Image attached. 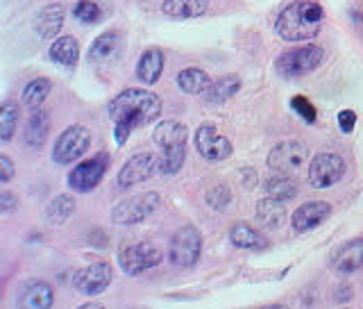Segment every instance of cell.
<instances>
[{
	"mask_svg": "<svg viewBox=\"0 0 363 309\" xmlns=\"http://www.w3.org/2000/svg\"><path fill=\"white\" fill-rule=\"evenodd\" d=\"M109 116L116 128L134 130L139 125L152 123L162 114V100L152 91L145 89H125L109 102Z\"/></svg>",
	"mask_w": 363,
	"mask_h": 309,
	"instance_id": "6da1fadb",
	"label": "cell"
},
{
	"mask_svg": "<svg viewBox=\"0 0 363 309\" xmlns=\"http://www.w3.org/2000/svg\"><path fill=\"white\" fill-rule=\"evenodd\" d=\"M323 26V7L313 0H298L281 11L275 30L284 41L298 43L313 39Z\"/></svg>",
	"mask_w": 363,
	"mask_h": 309,
	"instance_id": "7a4b0ae2",
	"label": "cell"
},
{
	"mask_svg": "<svg viewBox=\"0 0 363 309\" xmlns=\"http://www.w3.org/2000/svg\"><path fill=\"white\" fill-rule=\"evenodd\" d=\"M323 62H325V50L320 45H302V48L281 53L279 60L275 62V68L284 77H300L315 71Z\"/></svg>",
	"mask_w": 363,
	"mask_h": 309,
	"instance_id": "3957f363",
	"label": "cell"
},
{
	"mask_svg": "<svg viewBox=\"0 0 363 309\" xmlns=\"http://www.w3.org/2000/svg\"><path fill=\"white\" fill-rule=\"evenodd\" d=\"M202 253V234L193 225H184L173 234L168 248L170 264L177 269H191L198 264Z\"/></svg>",
	"mask_w": 363,
	"mask_h": 309,
	"instance_id": "277c9868",
	"label": "cell"
},
{
	"mask_svg": "<svg viewBox=\"0 0 363 309\" xmlns=\"http://www.w3.org/2000/svg\"><path fill=\"white\" fill-rule=\"evenodd\" d=\"M91 148V132L84 125H71L57 136L52 148L55 164H73Z\"/></svg>",
	"mask_w": 363,
	"mask_h": 309,
	"instance_id": "5b68a950",
	"label": "cell"
},
{
	"mask_svg": "<svg viewBox=\"0 0 363 309\" xmlns=\"http://www.w3.org/2000/svg\"><path fill=\"white\" fill-rule=\"evenodd\" d=\"M159 207H162V196L157 191H147L116 205L111 212V221L116 225H134L145 221L147 216H152Z\"/></svg>",
	"mask_w": 363,
	"mask_h": 309,
	"instance_id": "8992f818",
	"label": "cell"
},
{
	"mask_svg": "<svg viewBox=\"0 0 363 309\" xmlns=\"http://www.w3.org/2000/svg\"><path fill=\"white\" fill-rule=\"evenodd\" d=\"M162 259L164 253L150 242L132 244L121 250V266L128 276H141V273L162 264Z\"/></svg>",
	"mask_w": 363,
	"mask_h": 309,
	"instance_id": "52a82bcc",
	"label": "cell"
},
{
	"mask_svg": "<svg viewBox=\"0 0 363 309\" xmlns=\"http://www.w3.org/2000/svg\"><path fill=\"white\" fill-rule=\"evenodd\" d=\"M345 175V159L336 153H320L309 164V185L313 189L334 187Z\"/></svg>",
	"mask_w": 363,
	"mask_h": 309,
	"instance_id": "ba28073f",
	"label": "cell"
},
{
	"mask_svg": "<svg viewBox=\"0 0 363 309\" xmlns=\"http://www.w3.org/2000/svg\"><path fill=\"white\" fill-rule=\"evenodd\" d=\"M306 159H309V151H306L304 143L284 141L268 153V166L272 170H277V173L291 175V173H298L306 164Z\"/></svg>",
	"mask_w": 363,
	"mask_h": 309,
	"instance_id": "9c48e42d",
	"label": "cell"
},
{
	"mask_svg": "<svg viewBox=\"0 0 363 309\" xmlns=\"http://www.w3.org/2000/svg\"><path fill=\"white\" fill-rule=\"evenodd\" d=\"M196 148L198 153L209 159V162H223L232 155V141L218 134L213 123H202L196 132Z\"/></svg>",
	"mask_w": 363,
	"mask_h": 309,
	"instance_id": "30bf717a",
	"label": "cell"
},
{
	"mask_svg": "<svg viewBox=\"0 0 363 309\" xmlns=\"http://www.w3.org/2000/svg\"><path fill=\"white\" fill-rule=\"evenodd\" d=\"M105 170H107V157L105 155L84 159V162H79L71 173H68V187H71L73 191L86 193V191L96 189L100 185Z\"/></svg>",
	"mask_w": 363,
	"mask_h": 309,
	"instance_id": "8fae6325",
	"label": "cell"
},
{
	"mask_svg": "<svg viewBox=\"0 0 363 309\" xmlns=\"http://www.w3.org/2000/svg\"><path fill=\"white\" fill-rule=\"evenodd\" d=\"M111 280H113V273L107 261H94L91 266L77 271V276L73 278V287L82 296H98L102 291H107Z\"/></svg>",
	"mask_w": 363,
	"mask_h": 309,
	"instance_id": "7c38bea8",
	"label": "cell"
},
{
	"mask_svg": "<svg viewBox=\"0 0 363 309\" xmlns=\"http://www.w3.org/2000/svg\"><path fill=\"white\" fill-rule=\"evenodd\" d=\"M155 170H159V157L152 153H136L128 159L118 170V187L121 189H128L134 185H141V182L150 180Z\"/></svg>",
	"mask_w": 363,
	"mask_h": 309,
	"instance_id": "4fadbf2b",
	"label": "cell"
},
{
	"mask_svg": "<svg viewBox=\"0 0 363 309\" xmlns=\"http://www.w3.org/2000/svg\"><path fill=\"white\" fill-rule=\"evenodd\" d=\"M332 214V205L325 200H311L300 205L298 210L291 216V225L295 232H309L313 227H318L320 223H325Z\"/></svg>",
	"mask_w": 363,
	"mask_h": 309,
	"instance_id": "5bb4252c",
	"label": "cell"
},
{
	"mask_svg": "<svg viewBox=\"0 0 363 309\" xmlns=\"http://www.w3.org/2000/svg\"><path fill=\"white\" fill-rule=\"evenodd\" d=\"M52 303H55V291L43 280L26 282L16 296L18 309H52Z\"/></svg>",
	"mask_w": 363,
	"mask_h": 309,
	"instance_id": "9a60e30c",
	"label": "cell"
},
{
	"mask_svg": "<svg viewBox=\"0 0 363 309\" xmlns=\"http://www.w3.org/2000/svg\"><path fill=\"white\" fill-rule=\"evenodd\" d=\"M332 266L338 273H345V276L363 269V237L352 239L343 248H338L332 259Z\"/></svg>",
	"mask_w": 363,
	"mask_h": 309,
	"instance_id": "2e32d148",
	"label": "cell"
},
{
	"mask_svg": "<svg viewBox=\"0 0 363 309\" xmlns=\"http://www.w3.org/2000/svg\"><path fill=\"white\" fill-rule=\"evenodd\" d=\"M50 134V116L45 109H32L30 119L26 123V132H23V136H26V143L30 148H39L45 143V139H48Z\"/></svg>",
	"mask_w": 363,
	"mask_h": 309,
	"instance_id": "e0dca14e",
	"label": "cell"
},
{
	"mask_svg": "<svg viewBox=\"0 0 363 309\" xmlns=\"http://www.w3.org/2000/svg\"><path fill=\"white\" fill-rule=\"evenodd\" d=\"M162 71H164V53L159 48L143 50L139 64H136V77L143 85H155L162 77Z\"/></svg>",
	"mask_w": 363,
	"mask_h": 309,
	"instance_id": "ac0fdd59",
	"label": "cell"
},
{
	"mask_svg": "<svg viewBox=\"0 0 363 309\" xmlns=\"http://www.w3.org/2000/svg\"><path fill=\"white\" fill-rule=\"evenodd\" d=\"M177 85H179L182 91H184V94H191V96H207V91L211 89L213 80L209 77L207 71L191 66V68H184V71H179Z\"/></svg>",
	"mask_w": 363,
	"mask_h": 309,
	"instance_id": "d6986e66",
	"label": "cell"
},
{
	"mask_svg": "<svg viewBox=\"0 0 363 309\" xmlns=\"http://www.w3.org/2000/svg\"><path fill=\"white\" fill-rule=\"evenodd\" d=\"M255 214H257L259 225L266 227V230H277V227H281L284 221H286V210H284V202L272 200V198L259 200L257 207H255Z\"/></svg>",
	"mask_w": 363,
	"mask_h": 309,
	"instance_id": "ffe728a7",
	"label": "cell"
},
{
	"mask_svg": "<svg viewBox=\"0 0 363 309\" xmlns=\"http://www.w3.org/2000/svg\"><path fill=\"white\" fill-rule=\"evenodd\" d=\"M64 16L66 11L62 5H48L39 11L37 16V32L41 39H55L60 34L62 26H64Z\"/></svg>",
	"mask_w": 363,
	"mask_h": 309,
	"instance_id": "44dd1931",
	"label": "cell"
},
{
	"mask_svg": "<svg viewBox=\"0 0 363 309\" xmlns=\"http://www.w3.org/2000/svg\"><path fill=\"white\" fill-rule=\"evenodd\" d=\"M186 136H189V130H186L184 123L168 119V121H162L155 128L152 141L159 148H168V146H175V143H186Z\"/></svg>",
	"mask_w": 363,
	"mask_h": 309,
	"instance_id": "7402d4cb",
	"label": "cell"
},
{
	"mask_svg": "<svg viewBox=\"0 0 363 309\" xmlns=\"http://www.w3.org/2000/svg\"><path fill=\"white\" fill-rule=\"evenodd\" d=\"M209 7V0H164V14L170 18H198Z\"/></svg>",
	"mask_w": 363,
	"mask_h": 309,
	"instance_id": "603a6c76",
	"label": "cell"
},
{
	"mask_svg": "<svg viewBox=\"0 0 363 309\" xmlns=\"http://www.w3.org/2000/svg\"><path fill=\"white\" fill-rule=\"evenodd\" d=\"M230 242L236 248H243V250H264L268 248V242L261 237L255 227H250L247 223H234L230 227Z\"/></svg>",
	"mask_w": 363,
	"mask_h": 309,
	"instance_id": "cb8c5ba5",
	"label": "cell"
},
{
	"mask_svg": "<svg viewBox=\"0 0 363 309\" xmlns=\"http://www.w3.org/2000/svg\"><path fill=\"white\" fill-rule=\"evenodd\" d=\"M50 60L64 68H71L79 60V43L75 37H60L50 45Z\"/></svg>",
	"mask_w": 363,
	"mask_h": 309,
	"instance_id": "d4e9b609",
	"label": "cell"
},
{
	"mask_svg": "<svg viewBox=\"0 0 363 309\" xmlns=\"http://www.w3.org/2000/svg\"><path fill=\"white\" fill-rule=\"evenodd\" d=\"M266 193H268V198L279 200V202L293 200L295 196H298V182H295L291 175H284V173L270 175L266 180Z\"/></svg>",
	"mask_w": 363,
	"mask_h": 309,
	"instance_id": "484cf974",
	"label": "cell"
},
{
	"mask_svg": "<svg viewBox=\"0 0 363 309\" xmlns=\"http://www.w3.org/2000/svg\"><path fill=\"white\" fill-rule=\"evenodd\" d=\"M73 214H75V198L68 196V193H60V196H55L45 205V219L55 225H64Z\"/></svg>",
	"mask_w": 363,
	"mask_h": 309,
	"instance_id": "4316f807",
	"label": "cell"
},
{
	"mask_svg": "<svg viewBox=\"0 0 363 309\" xmlns=\"http://www.w3.org/2000/svg\"><path fill=\"white\" fill-rule=\"evenodd\" d=\"M238 89H241V80H238V75H220L218 80H213V85L204 98L209 102H225V100L234 98L238 94Z\"/></svg>",
	"mask_w": 363,
	"mask_h": 309,
	"instance_id": "83f0119b",
	"label": "cell"
},
{
	"mask_svg": "<svg viewBox=\"0 0 363 309\" xmlns=\"http://www.w3.org/2000/svg\"><path fill=\"white\" fill-rule=\"evenodd\" d=\"M186 159V143H175L162 148V155H159V173L164 175H173L182 168Z\"/></svg>",
	"mask_w": 363,
	"mask_h": 309,
	"instance_id": "f1b7e54d",
	"label": "cell"
},
{
	"mask_svg": "<svg viewBox=\"0 0 363 309\" xmlns=\"http://www.w3.org/2000/svg\"><path fill=\"white\" fill-rule=\"evenodd\" d=\"M52 89V82L48 77H37L28 82V87L23 89V105L30 107V109H39L43 105V100L48 98Z\"/></svg>",
	"mask_w": 363,
	"mask_h": 309,
	"instance_id": "f546056e",
	"label": "cell"
},
{
	"mask_svg": "<svg viewBox=\"0 0 363 309\" xmlns=\"http://www.w3.org/2000/svg\"><path fill=\"white\" fill-rule=\"evenodd\" d=\"M118 48V34L116 32H105L91 43V60H107Z\"/></svg>",
	"mask_w": 363,
	"mask_h": 309,
	"instance_id": "4dcf8cb0",
	"label": "cell"
},
{
	"mask_svg": "<svg viewBox=\"0 0 363 309\" xmlns=\"http://www.w3.org/2000/svg\"><path fill=\"white\" fill-rule=\"evenodd\" d=\"M18 128V107L14 102H5L0 109V139L9 141Z\"/></svg>",
	"mask_w": 363,
	"mask_h": 309,
	"instance_id": "1f68e13d",
	"label": "cell"
},
{
	"mask_svg": "<svg viewBox=\"0 0 363 309\" xmlns=\"http://www.w3.org/2000/svg\"><path fill=\"white\" fill-rule=\"evenodd\" d=\"M73 14L82 23H98L102 18V9L96 0H79L73 9Z\"/></svg>",
	"mask_w": 363,
	"mask_h": 309,
	"instance_id": "d6a6232c",
	"label": "cell"
},
{
	"mask_svg": "<svg viewBox=\"0 0 363 309\" xmlns=\"http://www.w3.org/2000/svg\"><path fill=\"white\" fill-rule=\"evenodd\" d=\"M230 200H232L230 191H227L223 185L207 191V205H209V207H213V210H223L225 205H230Z\"/></svg>",
	"mask_w": 363,
	"mask_h": 309,
	"instance_id": "836d02e7",
	"label": "cell"
},
{
	"mask_svg": "<svg viewBox=\"0 0 363 309\" xmlns=\"http://www.w3.org/2000/svg\"><path fill=\"white\" fill-rule=\"evenodd\" d=\"M291 107H293L295 112H298L306 123H313V121H315V107H313L311 102L306 100L304 96H295V98H291Z\"/></svg>",
	"mask_w": 363,
	"mask_h": 309,
	"instance_id": "e575fe53",
	"label": "cell"
},
{
	"mask_svg": "<svg viewBox=\"0 0 363 309\" xmlns=\"http://www.w3.org/2000/svg\"><path fill=\"white\" fill-rule=\"evenodd\" d=\"M354 125H357V114L352 112V109H343V112L338 114V128H340V132L350 134L352 130H354Z\"/></svg>",
	"mask_w": 363,
	"mask_h": 309,
	"instance_id": "d590c367",
	"label": "cell"
},
{
	"mask_svg": "<svg viewBox=\"0 0 363 309\" xmlns=\"http://www.w3.org/2000/svg\"><path fill=\"white\" fill-rule=\"evenodd\" d=\"M14 178V164L7 155H0V182H9Z\"/></svg>",
	"mask_w": 363,
	"mask_h": 309,
	"instance_id": "8d00e7d4",
	"label": "cell"
},
{
	"mask_svg": "<svg viewBox=\"0 0 363 309\" xmlns=\"http://www.w3.org/2000/svg\"><path fill=\"white\" fill-rule=\"evenodd\" d=\"M14 207H18V200H16L14 196H11L9 191H5L3 196H0V212H3V214H9Z\"/></svg>",
	"mask_w": 363,
	"mask_h": 309,
	"instance_id": "74e56055",
	"label": "cell"
},
{
	"mask_svg": "<svg viewBox=\"0 0 363 309\" xmlns=\"http://www.w3.org/2000/svg\"><path fill=\"white\" fill-rule=\"evenodd\" d=\"M77 309H105V305H100V303H86V305L77 307Z\"/></svg>",
	"mask_w": 363,
	"mask_h": 309,
	"instance_id": "f35d334b",
	"label": "cell"
},
{
	"mask_svg": "<svg viewBox=\"0 0 363 309\" xmlns=\"http://www.w3.org/2000/svg\"><path fill=\"white\" fill-rule=\"evenodd\" d=\"M264 309H289L286 305H268V307H264Z\"/></svg>",
	"mask_w": 363,
	"mask_h": 309,
	"instance_id": "ab89813d",
	"label": "cell"
},
{
	"mask_svg": "<svg viewBox=\"0 0 363 309\" xmlns=\"http://www.w3.org/2000/svg\"><path fill=\"white\" fill-rule=\"evenodd\" d=\"M132 309H145V307H132Z\"/></svg>",
	"mask_w": 363,
	"mask_h": 309,
	"instance_id": "60d3db41",
	"label": "cell"
}]
</instances>
